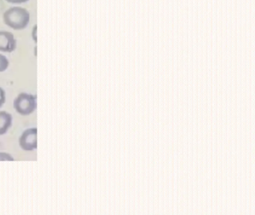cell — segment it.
<instances>
[{
    "instance_id": "8992f818",
    "label": "cell",
    "mask_w": 255,
    "mask_h": 215,
    "mask_svg": "<svg viewBox=\"0 0 255 215\" xmlns=\"http://www.w3.org/2000/svg\"><path fill=\"white\" fill-rule=\"evenodd\" d=\"M9 67L8 58L2 54H0V73L5 72Z\"/></svg>"
},
{
    "instance_id": "6da1fadb",
    "label": "cell",
    "mask_w": 255,
    "mask_h": 215,
    "mask_svg": "<svg viewBox=\"0 0 255 215\" xmlns=\"http://www.w3.org/2000/svg\"><path fill=\"white\" fill-rule=\"evenodd\" d=\"M2 19L7 26L19 31L25 29L29 25L30 22V13L25 7L13 6L4 12Z\"/></svg>"
},
{
    "instance_id": "ba28073f",
    "label": "cell",
    "mask_w": 255,
    "mask_h": 215,
    "mask_svg": "<svg viewBox=\"0 0 255 215\" xmlns=\"http://www.w3.org/2000/svg\"><path fill=\"white\" fill-rule=\"evenodd\" d=\"M5 100H6V94L5 90L0 87V108H2L5 104Z\"/></svg>"
},
{
    "instance_id": "277c9868",
    "label": "cell",
    "mask_w": 255,
    "mask_h": 215,
    "mask_svg": "<svg viewBox=\"0 0 255 215\" xmlns=\"http://www.w3.org/2000/svg\"><path fill=\"white\" fill-rule=\"evenodd\" d=\"M17 46V39L11 31H0V52L11 53Z\"/></svg>"
},
{
    "instance_id": "9c48e42d",
    "label": "cell",
    "mask_w": 255,
    "mask_h": 215,
    "mask_svg": "<svg viewBox=\"0 0 255 215\" xmlns=\"http://www.w3.org/2000/svg\"><path fill=\"white\" fill-rule=\"evenodd\" d=\"M31 36H32V40L35 43L38 42V25H35L32 28V32H31Z\"/></svg>"
},
{
    "instance_id": "30bf717a",
    "label": "cell",
    "mask_w": 255,
    "mask_h": 215,
    "mask_svg": "<svg viewBox=\"0 0 255 215\" xmlns=\"http://www.w3.org/2000/svg\"><path fill=\"white\" fill-rule=\"evenodd\" d=\"M5 1L11 4H23V3L27 2L29 0H5Z\"/></svg>"
},
{
    "instance_id": "3957f363",
    "label": "cell",
    "mask_w": 255,
    "mask_h": 215,
    "mask_svg": "<svg viewBox=\"0 0 255 215\" xmlns=\"http://www.w3.org/2000/svg\"><path fill=\"white\" fill-rule=\"evenodd\" d=\"M19 144L23 150H35L38 148V129L37 128H29L25 130L19 138Z\"/></svg>"
},
{
    "instance_id": "5b68a950",
    "label": "cell",
    "mask_w": 255,
    "mask_h": 215,
    "mask_svg": "<svg viewBox=\"0 0 255 215\" xmlns=\"http://www.w3.org/2000/svg\"><path fill=\"white\" fill-rule=\"evenodd\" d=\"M12 115L5 110H0V136L3 135L12 125Z\"/></svg>"
},
{
    "instance_id": "7a4b0ae2",
    "label": "cell",
    "mask_w": 255,
    "mask_h": 215,
    "mask_svg": "<svg viewBox=\"0 0 255 215\" xmlns=\"http://www.w3.org/2000/svg\"><path fill=\"white\" fill-rule=\"evenodd\" d=\"M14 109L22 116L32 114L37 108V97L28 93H20L14 100Z\"/></svg>"
},
{
    "instance_id": "52a82bcc",
    "label": "cell",
    "mask_w": 255,
    "mask_h": 215,
    "mask_svg": "<svg viewBox=\"0 0 255 215\" xmlns=\"http://www.w3.org/2000/svg\"><path fill=\"white\" fill-rule=\"evenodd\" d=\"M0 161H14V158L8 152H0Z\"/></svg>"
}]
</instances>
